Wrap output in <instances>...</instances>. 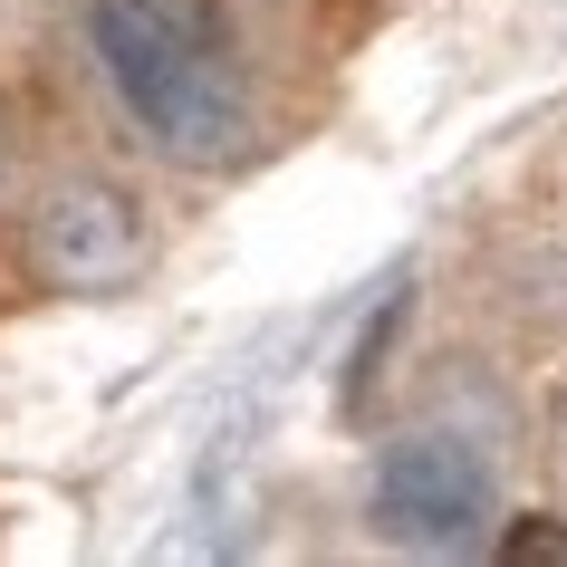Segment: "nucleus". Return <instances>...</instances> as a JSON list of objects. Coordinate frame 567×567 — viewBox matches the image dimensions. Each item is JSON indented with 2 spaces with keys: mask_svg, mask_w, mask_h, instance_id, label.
<instances>
[{
  "mask_svg": "<svg viewBox=\"0 0 567 567\" xmlns=\"http://www.w3.org/2000/svg\"><path fill=\"white\" fill-rule=\"evenodd\" d=\"M87 39L125 116L183 164H231L260 135L250 68L212 0H87Z\"/></svg>",
  "mask_w": 567,
  "mask_h": 567,
  "instance_id": "f257e3e1",
  "label": "nucleus"
},
{
  "mask_svg": "<svg viewBox=\"0 0 567 567\" xmlns=\"http://www.w3.org/2000/svg\"><path fill=\"white\" fill-rule=\"evenodd\" d=\"M20 260H30L39 289H59V299H116L154 269V221L145 203L106 174H68L49 183L20 221Z\"/></svg>",
  "mask_w": 567,
  "mask_h": 567,
  "instance_id": "f03ea898",
  "label": "nucleus"
},
{
  "mask_svg": "<svg viewBox=\"0 0 567 567\" xmlns=\"http://www.w3.org/2000/svg\"><path fill=\"white\" fill-rule=\"evenodd\" d=\"M491 462H481L462 433H404V443L375 462V529L394 548H423V558H452L491 529Z\"/></svg>",
  "mask_w": 567,
  "mask_h": 567,
  "instance_id": "7ed1b4c3",
  "label": "nucleus"
},
{
  "mask_svg": "<svg viewBox=\"0 0 567 567\" xmlns=\"http://www.w3.org/2000/svg\"><path fill=\"white\" fill-rule=\"evenodd\" d=\"M501 558L509 567H567V519H519V529H501Z\"/></svg>",
  "mask_w": 567,
  "mask_h": 567,
  "instance_id": "20e7f679",
  "label": "nucleus"
},
{
  "mask_svg": "<svg viewBox=\"0 0 567 567\" xmlns=\"http://www.w3.org/2000/svg\"><path fill=\"white\" fill-rule=\"evenodd\" d=\"M20 193V116H10V96H0V212Z\"/></svg>",
  "mask_w": 567,
  "mask_h": 567,
  "instance_id": "39448f33",
  "label": "nucleus"
},
{
  "mask_svg": "<svg viewBox=\"0 0 567 567\" xmlns=\"http://www.w3.org/2000/svg\"><path fill=\"white\" fill-rule=\"evenodd\" d=\"M558 433H567V414H558ZM558 462H567V443H558Z\"/></svg>",
  "mask_w": 567,
  "mask_h": 567,
  "instance_id": "423d86ee",
  "label": "nucleus"
}]
</instances>
